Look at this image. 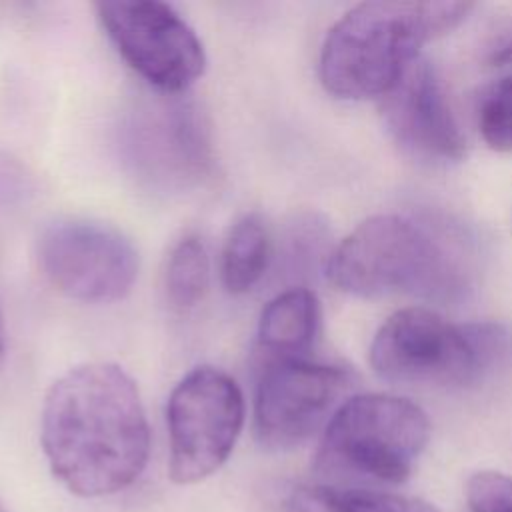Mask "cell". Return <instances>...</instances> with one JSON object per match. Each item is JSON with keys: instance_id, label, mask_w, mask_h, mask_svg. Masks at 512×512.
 I'll return each instance as SVG.
<instances>
[{"instance_id": "30bf717a", "label": "cell", "mask_w": 512, "mask_h": 512, "mask_svg": "<svg viewBox=\"0 0 512 512\" xmlns=\"http://www.w3.org/2000/svg\"><path fill=\"white\" fill-rule=\"evenodd\" d=\"M348 370L306 358H270L256 386L254 430L258 442L284 452L306 442L342 404Z\"/></svg>"}, {"instance_id": "277c9868", "label": "cell", "mask_w": 512, "mask_h": 512, "mask_svg": "<svg viewBox=\"0 0 512 512\" xmlns=\"http://www.w3.org/2000/svg\"><path fill=\"white\" fill-rule=\"evenodd\" d=\"M326 276L338 290L362 298L392 292L448 296L458 278L438 240L400 214L358 224L328 254Z\"/></svg>"}, {"instance_id": "7a4b0ae2", "label": "cell", "mask_w": 512, "mask_h": 512, "mask_svg": "<svg viewBox=\"0 0 512 512\" xmlns=\"http://www.w3.org/2000/svg\"><path fill=\"white\" fill-rule=\"evenodd\" d=\"M468 2L376 0L348 10L326 34L318 60L322 86L338 98L384 96L418 60L420 48L454 30Z\"/></svg>"}, {"instance_id": "5b68a950", "label": "cell", "mask_w": 512, "mask_h": 512, "mask_svg": "<svg viewBox=\"0 0 512 512\" xmlns=\"http://www.w3.org/2000/svg\"><path fill=\"white\" fill-rule=\"evenodd\" d=\"M490 362L480 326H454L418 306L394 312L370 344L374 372L388 382L408 386H464Z\"/></svg>"}, {"instance_id": "4fadbf2b", "label": "cell", "mask_w": 512, "mask_h": 512, "mask_svg": "<svg viewBox=\"0 0 512 512\" xmlns=\"http://www.w3.org/2000/svg\"><path fill=\"white\" fill-rule=\"evenodd\" d=\"M286 512H440L432 502L376 486L306 484L284 500Z\"/></svg>"}, {"instance_id": "ba28073f", "label": "cell", "mask_w": 512, "mask_h": 512, "mask_svg": "<svg viewBox=\"0 0 512 512\" xmlns=\"http://www.w3.org/2000/svg\"><path fill=\"white\" fill-rule=\"evenodd\" d=\"M96 16L128 66L158 92L182 94L204 74L202 40L170 4L102 0Z\"/></svg>"}, {"instance_id": "e0dca14e", "label": "cell", "mask_w": 512, "mask_h": 512, "mask_svg": "<svg viewBox=\"0 0 512 512\" xmlns=\"http://www.w3.org/2000/svg\"><path fill=\"white\" fill-rule=\"evenodd\" d=\"M466 502L472 512H512V476L480 470L466 482Z\"/></svg>"}, {"instance_id": "ac0fdd59", "label": "cell", "mask_w": 512, "mask_h": 512, "mask_svg": "<svg viewBox=\"0 0 512 512\" xmlns=\"http://www.w3.org/2000/svg\"><path fill=\"white\" fill-rule=\"evenodd\" d=\"M4 356H6V326H4V316L0 310V368L4 364Z\"/></svg>"}, {"instance_id": "7c38bea8", "label": "cell", "mask_w": 512, "mask_h": 512, "mask_svg": "<svg viewBox=\"0 0 512 512\" xmlns=\"http://www.w3.org/2000/svg\"><path fill=\"white\" fill-rule=\"evenodd\" d=\"M320 326V302L304 286L276 294L260 312L258 346L272 358H302Z\"/></svg>"}, {"instance_id": "9c48e42d", "label": "cell", "mask_w": 512, "mask_h": 512, "mask_svg": "<svg viewBox=\"0 0 512 512\" xmlns=\"http://www.w3.org/2000/svg\"><path fill=\"white\" fill-rule=\"evenodd\" d=\"M120 146L132 174L158 192H186L212 166L208 122L180 94L138 104L126 120Z\"/></svg>"}, {"instance_id": "3957f363", "label": "cell", "mask_w": 512, "mask_h": 512, "mask_svg": "<svg viewBox=\"0 0 512 512\" xmlns=\"http://www.w3.org/2000/svg\"><path fill=\"white\" fill-rule=\"evenodd\" d=\"M430 438L414 402L390 394L346 398L324 426L314 470L326 484H402Z\"/></svg>"}, {"instance_id": "2e32d148", "label": "cell", "mask_w": 512, "mask_h": 512, "mask_svg": "<svg viewBox=\"0 0 512 512\" xmlns=\"http://www.w3.org/2000/svg\"><path fill=\"white\" fill-rule=\"evenodd\" d=\"M478 128L498 152H512V76L490 84L478 102Z\"/></svg>"}, {"instance_id": "52a82bcc", "label": "cell", "mask_w": 512, "mask_h": 512, "mask_svg": "<svg viewBox=\"0 0 512 512\" xmlns=\"http://www.w3.org/2000/svg\"><path fill=\"white\" fill-rule=\"evenodd\" d=\"M46 282L66 298L86 304L122 300L138 276V250L112 224L92 218H60L36 242Z\"/></svg>"}, {"instance_id": "8992f818", "label": "cell", "mask_w": 512, "mask_h": 512, "mask_svg": "<svg viewBox=\"0 0 512 512\" xmlns=\"http://www.w3.org/2000/svg\"><path fill=\"white\" fill-rule=\"evenodd\" d=\"M168 474L176 484L212 476L232 454L244 426V394L216 366H196L172 388L166 404Z\"/></svg>"}, {"instance_id": "6da1fadb", "label": "cell", "mask_w": 512, "mask_h": 512, "mask_svg": "<svg viewBox=\"0 0 512 512\" xmlns=\"http://www.w3.org/2000/svg\"><path fill=\"white\" fill-rule=\"evenodd\" d=\"M52 474L76 496L134 484L150 456V426L132 376L112 362L66 370L46 392L40 424Z\"/></svg>"}, {"instance_id": "9a60e30c", "label": "cell", "mask_w": 512, "mask_h": 512, "mask_svg": "<svg viewBox=\"0 0 512 512\" xmlns=\"http://www.w3.org/2000/svg\"><path fill=\"white\" fill-rule=\"evenodd\" d=\"M210 284V258L198 236L180 238L166 262L164 290L168 302L178 310L194 308Z\"/></svg>"}, {"instance_id": "d6986e66", "label": "cell", "mask_w": 512, "mask_h": 512, "mask_svg": "<svg viewBox=\"0 0 512 512\" xmlns=\"http://www.w3.org/2000/svg\"><path fill=\"white\" fill-rule=\"evenodd\" d=\"M0 512H4V508H2V506H0Z\"/></svg>"}, {"instance_id": "5bb4252c", "label": "cell", "mask_w": 512, "mask_h": 512, "mask_svg": "<svg viewBox=\"0 0 512 512\" xmlns=\"http://www.w3.org/2000/svg\"><path fill=\"white\" fill-rule=\"evenodd\" d=\"M272 260V238L266 222L258 214L238 218L222 246L220 276L230 294L250 292L266 274Z\"/></svg>"}, {"instance_id": "8fae6325", "label": "cell", "mask_w": 512, "mask_h": 512, "mask_svg": "<svg viewBox=\"0 0 512 512\" xmlns=\"http://www.w3.org/2000/svg\"><path fill=\"white\" fill-rule=\"evenodd\" d=\"M382 116L396 142L428 162H458L466 140L452 114L436 70L414 60L382 96Z\"/></svg>"}]
</instances>
